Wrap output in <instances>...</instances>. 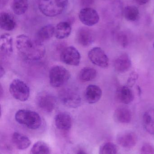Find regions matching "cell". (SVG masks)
<instances>
[{
    "label": "cell",
    "instance_id": "cell-1",
    "mask_svg": "<svg viewBox=\"0 0 154 154\" xmlns=\"http://www.w3.org/2000/svg\"><path fill=\"white\" fill-rule=\"evenodd\" d=\"M16 47L20 55L25 60L37 61L44 57L46 49L42 43L32 40L24 34L18 35L16 38Z\"/></svg>",
    "mask_w": 154,
    "mask_h": 154
},
{
    "label": "cell",
    "instance_id": "cell-2",
    "mask_svg": "<svg viewBox=\"0 0 154 154\" xmlns=\"http://www.w3.org/2000/svg\"><path fill=\"white\" fill-rule=\"evenodd\" d=\"M68 2V0H38V6L43 15L53 17L64 11Z\"/></svg>",
    "mask_w": 154,
    "mask_h": 154
},
{
    "label": "cell",
    "instance_id": "cell-3",
    "mask_svg": "<svg viewBox=\"0 0 154 154\" xmlns=\"http://www.w3.org/2000/svg\"><path fill=\"white\" fill-rule=\"evenodd\" d=\"M15 119L17 123L32 130L39 128L42 123L41 118L38 113L28 109L17 111L15 113Z\"/></svg>",
    "mask_w": 154,
    "mask_h": 154
},
{
    "label": "cell",
    "instance_id": "cell-4",
    "mask_svg": "<svg viewBox=\"0 0 154 154\" xmlns=\"http://www.w3.org/2000/svg\"><path fill=\"white\" fill-rule=\"evenodd\" d=\"M50 84L54 88H58L66 84L70 79L69 71L62 66L52 67L49 71Z\"/></svg>",
    "mask_w": 154,
    "mask_h": 154
},
{
    "label": "cell",
    "instance_id": "cell-5",
    "mask_svg": "<svg viewBox=\"0 0 154 154\" xmlns=\"http://www.w3.org/2000/svg\"><path fill=\"white\" fill-rule=\"evenodd\" d=\"M9 91L14 99L23 102L28 100L30 93L29 86L19 79H15L11 82Z\"/></svg>",
    "mask_w": 154,
    "mask_h": 154
},
{
    "label": "cell",
    "instance_id": "cell-6",
    "mask_svg": "<svg viewBox=\"0 0 154 154\" xmlns=\"http://www.w3.org/2000/svg\"><path fill=\"white\" fill-rule=\"evenodd\" d=\"M60 100L64 106L71 108H77L81 105L79 94L70 88L62 89L59 92Z\"/></svg>",
    "mask_w": 154,
    "mask_h": 154
},
{
    "label": "cell",
    "instance_id": "cell-7",
    "mask_svg": "<svg viewBox=\"0 0 154 154\" xmlns=\"http://www.w3.org/2000/svg\"><path fill=\"white\" fill-rule=\"evenodd\" d=\"M36 102L38 106L44 112L51 113L56 107L57 99L52 93L42 91L38 95Z\"/></svg>",
    "mask_w": 154,
    "mask_h": 154
},
{
    "label": "cell",
    "instance_id": "cell-8",
    "mask_svg": "<svg viewBox=\"0 0 154 154\" xmlns=\"http://www.w3.org/2000/svg\"><path fill=\"white\" fill-rule=\"evenodd\" d=\"M60 58L62 62L67 65L77 66L80 63L81 56L76 48L69 46L64 48L61 51Z\"/></svg>",
    "mask_w": 154,
    "mask_h": 154
},
{
    "label": "cell",
    "instance_id": "cell-9",
    "mask_svg": "<svg viewBox=\"0 0 154 154\" xmlns=\"http://www.w3.org/2000/svg\"><path fill=\"white\" fill-rule=\"evenodd\" d=\"M89 58L94 65L102 68H107L109 65V60L104 51L99 47H95L89 51Z\"/></svg>",
    "mask_w": 154,
    "mask_h": 154
},
{
    "label": "cell",
    "instance_id": "cell-10",
    "mask_svg": "<svg viewBox=\"0 0 154 154\" xmlns=\"http://www.w3.org/2000/svg\"><path fill=\"white\" fill-rule=\"evenodd\" d=\"M80 22L87 26H93L99 22V16L97 11L90 7L83 8L79 14Z\"/></svg>",
    "mask_w": 154,
    "mask_h": 154
},
{
    "label": "cell",
    "instance_id": "cell-11",
    "mask_svg": "<svg viewBox=\"0 0 154 154\" xmlns=\"http://www.w3.org/2000/svg\"><path fill=\"white\" fill-rule=\"evenodd\" d=\"M137 135L132 131H125L118 135L116 137L117 143L126 149H130L135 146L137 143Z\"/></svg>",
    "mask_w": 154,
    "mask_h": 154
},
{
    "label": "cell",
    "instance_id": "cell-12",
    "mask_svg": "<svg viewBox=\"0 0 154 154\" xmlns=\"http://www.w3.org/2000/svg\"><path fill=\"white\" fill-rule=\"evenodd\" d=\"M55 124L59 130L68 131L72 126V119L69 114L65 112H59L55 117Z\"/></svg>",
    "mask_w": 154,
    "mask_h": 154
},
{
    "label": "cell",
    "instance_id": "cell-13",
    "mask_svg": "<svg viewBox=\"0 0 154 154\" xmlns=\"http://www.w3.org/2000/svg\"><path fill=\"white\" fill-rule=\"evenodd\" d=\"M116 98L120 103L127 105L134 101V94L131 88L127 86H122L118 88Z\"/></svg>",
    "mask_w": 154,
    "mask_h": 154
},
{
    "label": "cell",
    "instance_id": "cell-14",
    "mask_svg": "<svg viewBox=\"0 0 154 154\" xmlns=\"http://www.w3.org/2000/svg\"><path fill=\"white\" fill-rule=\"evenodd\" d=\"M77 39L79 44L84 47H88L93 43L94 36L93 32L89 28H80L77 34Z\"/></svg>",
    "mask_w": 154,
    "mask_h": 154
},
{
    "label": "cell",
    "instance_id": "cell-15",
    "mask_svg": "<svg viewBox=\"0 0 154 154\" xmlns=\"http://www.w3.org/2000/svg\"><path fill=\"white\" fill-rule=\"evenodd\" d=\"M114 68L117 72L124 73L128 71L132 66V61L128 54L124 53L118 56L114 61Z\"/></svg>",
    "mask_w": 154,
    "mask_h": 154
},
{
    "label": "cell",
    "instance_id": "cell-16",
    "mask_svg": "<svg viewBox=\"0 0 154 154\" xmlns=\"http://www.w3.org/2000/svg\"><path fill=\"white\" fill-rule=\"evenodd\" d=\"M102 95V90L96 85H89L85 91V99L86 101L89 104H95L98 102Z\"/></svg>",
    "mask_w": 154,
    "mask_h": 154
},
{
    "label": "cell",
    "instance_id": "cell-17",
    "mask_svg": "<svg viewBox=\"0 0 154 154\" xmlns=\"http://www.w3.org/2000/svg\"><path fill=\"white\" fill-rule=\"evenodd\" d=\"M13 41L11 36L8 33L1 35L0 39L1 54L4 57H9L13 52Z\"/></svg>",
    "mask_w": 154,
    "mask_h": 154
},
{
    "label": "cell",
    "instance_id": "cell-18",
    "mask_svg": "<svg viewBox=\"0 0 154 154\" xmlns=\"http://www.w3.org/2000/svg\"><path fill=\"white\" fill-rule=\"evenodd\" d=\"M55 27L52 24H48L42 27L36 33L34 39L43 44L49 40L54 35Z\"/></svg>",
    "mask_w": 154,
    "mask_h": 154
},
{
    "label": "cell",
    "instance_id": "cell-19",
    "mask_svg": "<svg viewBox=\"0 0 154 154\" xmlns=\"http://www.w3.org/2000/svg\"><path fill=\"white\" fill-rule=\"evenodd\" d=\"M12 142L14 146L20 150L27 149L31 144L28 137L18 132H14L11 137Z\"/></svg>",
    "mask_w": 154,
    "mask_h": 154
},
{
    "label": "cell",
    "instance_id": "cell-20",
    "mask_svg": "<svg viewBox=\"0 0 154 154\" xmlns=\"http://www.w3.org/2000/svg\"><path fill=\"white\" fill-rule=\"evenodd\" d=\"M114 119L116 122L121 124H128L132 120V113L128 108H118L114 114Z\"/></svg>",
    "mask_w": 154,
    "mask_h": 154
},
{
    "label": "cell",
    "instance_id": "cell-21",
    "mask_svg": "<svg viewBox=\"0 0 154 154\" xmlns=\"http://www.w3.org/2000/svg\"><path fill=\"white\" fill-rule=\"evenodd\" d=\"M16 25L14 17L11 14L6 12L1 13L0 26L2 29L11 31L14 29Z\"/></svg>",
    "mask_w": 154,
    "mask_h": 154
},
{
    "label": "cell",
    "instance_id": "cell-22",
    "mask_svg": "<svg viewBox=\"0 0 154 154\" xmlns=\"http://www.w3.org/2000/svg\"><path fill=\"white\" fill-rule=\"evenodd\" d=\"M71 26L68 22H61L55 27L54 35L58 39H63L68 38L71 34Z\"/></svg>",
    "mask_w": 154,
    "mask_h": 154
},
{
    "label": "cell",
    "instance_id": "cell-23",
    "mask_svg": "<svg viewBox=\"0 0 154 154\" xmlns=\"http://www.w3.org/2000/svg\"><path fill=\"white\" fill-rule=\"evenodd\" d=\"M143 124L147 133L154 135V108L145 112L143 117Z\"/></svg>",
    "mask_w": 154,
    "mask_h": 154
},
{
    "label": "cell",
    "instance_id": "cell-24",
    "mask_svg": "<svg viewBox=\"0 0 154 154\" xmlns=\"http://www.w3.org/2000/svg\"><path fill=\"white\" fill-rule=\"evenodd\" d=\"M139 11L134 5L126 6L123 10V15L126 20L129 21H136L139 17Z\"/></svg>",
    "mask_w": 154,
    "mask_h": 154
},
{
    "label": "cell",
    "instance_id": "cell-25",
    "mask_svg": "<svg viewBox=\"0 0 154 154\" xmlns=\"http://www.w3.org/2000/svg\"><path fill=\"white\" fill-rule=\"evenodd\" d=\"M29 7L28 0H13L12 9L14 14L21 15L24 14Z\"/></svg>",
    "mask_w": 154,
    "mask_h": 154
},
{
    "label": "cell",
    "instance_id": "cell-26",
    "mask_svg": "<svg viewBox=\"0 0 154 154\" xmlns=\"http://www.w3.org/2000/svg\"><path fill=\"white\" fill-rule=\"evenodd\" d=\"M96 76L97 71L95 69L86 67L80 70L79 78L82 82H87L93 80Z\"/></svg>",
    "mask_w": 154,
    "mask_h": 154
},
{
    "label": "cell",
    "instance_id": "cell-27",
    "mask_svg": "<svg viewBox=\"0 0 154 154\" xmlns=\"http://www.w3.org/2000/svg\"><path fill=\"white\" fill-rule=\"evenodd\" d=\"M49 146L45 142L38 141L34 144L31 149V154H50Z\"/></svg>",
    "mask_w": 154,
    "mask_h": 154
},
{
    "label": "cell",
    "instance_id": "cell-28",
    "mask_svg": "<svg viewBox=\"0 0 154 154\" xmlns=\"http://www.w3.org/2000/svg\"><path fill=\"white\" fill-rule=\"evenodd\" d=\"M117 146L112 142H106L100 146L99 154H117Z\"/></svg>",
    "mask_w": 154,
    "mask_h": 154
},
{
    "label": "cell",
    "instance_id": "cell-29",
    "mask_svg": "<svg viewBox=\"0 0 154 154\" xmlns=\"http://www.w3.org/2000/svg\"><path fill=\"white\" fill-rule=\"evenodd\" d=\"M117 41L118 44L123 48H126L129 44V38L128 36L124 32H120L117 36Z\"/></svg>",
    "mask_w": 154,
    "mask_h": 154
},
{
    "label": "cell",
    "instance_id": "cell-30",
    "mask_svg": "<svg viewBox=\"0 0 154 154\" xmlns=\"http://www.w3.org/2000/svg\"><path fill=\"white\" fill-rule=\"evenodd\" d=\"M140 154H154V145L150 143H145L141 147Z\"/></svg>",
    "mask_w": 154,
    "mask_h": 154
},
{
    "label": "cell",
    "instance_id": "cell-31",
    "mask_svg": "<svg viewBox=\"0 0 154 154\" xmlns=\"http://www.w3.org/2000/svg\"><path fill=\"white\" fill-rule=\"evenodd\" d=\"M138 74L136 72L134 71L132 72L129 77H128L126 86H128L129 88L133 87L135 84L136 81L138 79Z\"/></svg>",
    "mask_w": 154,
    "mask_h": 154
},
{
    "label": "cell",
    "instance_id": "cell-32",
    "mask_svg": "<svg viewBox=\"0 0 154 154\" xmlns=\"http://www.w3.org/2000/svg\"><path fill=\"white\" fill-rule=\"evenodd\" d=\"M96 0H79L80 4L83 8L90 7L95 3Z\"/></svg>",
    "mask_w": 154,
    "mask_h": 154
},
{
    "label": "cell",
    "instance_id": "cell-33",
    "mask_svg": "<svg viewBox=\"0 0 154 154\" xmlns=\"http://www.w3.org/2000/svg\"><path fill=\"white\" fill-rule=\"evenodd\" d=\"M150 0H136V2L140 5H144L150 2Z\"/></svg>",
    "mask_w": 154,
    "mask_h": 154
},
{
    "label": "cell",
    "instance_id": "cell-34",
    "mask_svg": "<svg viewBox=\"0 0 154 154\" xmlns=\"http://www.w3.org/2000/svg\"><path fill=\"white\" fill-rule=\"evenodd\" d=\"M5 71L3 67L1 65V69H0V75H1V78H3L5 75Z\"/></svg>",
    "mask_w": 154,
    "mask_h": 154
},
{
    "label": "cell",
    "instance_id": "cell-35",
    "mask_svg": "<svg viewBox=\"0 0 154 154\" xmlns=\"http://www.w3.org/2000/svg\"><path fill=\"white\" fill-rule=\"evenodd\" d=\"M76 154H87L84 150L82 149H79L77 151Z\"/></svg>",
    "mask_w": 154,
    "mask_h": 154
},
{
    "label": "cell",
    "instance_id": "cell-36",
    "mask_svg": "<svg viewBox=\"0 0 154 154\" xmlns=\"http://www.w3.org/2000/svg\"><path fill=\"white\" fill-rule=\"evenodd\" d=\"M4 95V90H3L2 87V85H1V89H0V97H1V98H2L3 96Z\"/></svg>",
    "mask_w": 154,
    "mask_h": 154
},
{
    "label": "cell",
    "instance_id": "cell-37",
    "mask_svg": "<svg viewBox=\"0 0 154 154\" xmlns=\"http://www.w3.org/2000/svg\"><path fill=\"white\" fill-rule=\"evenodd\" d=\"M153 48H154V42L153 43Z\"/></svg>",
    "mask_w": 154,
    "mask_h": 154
}]
</instances>
